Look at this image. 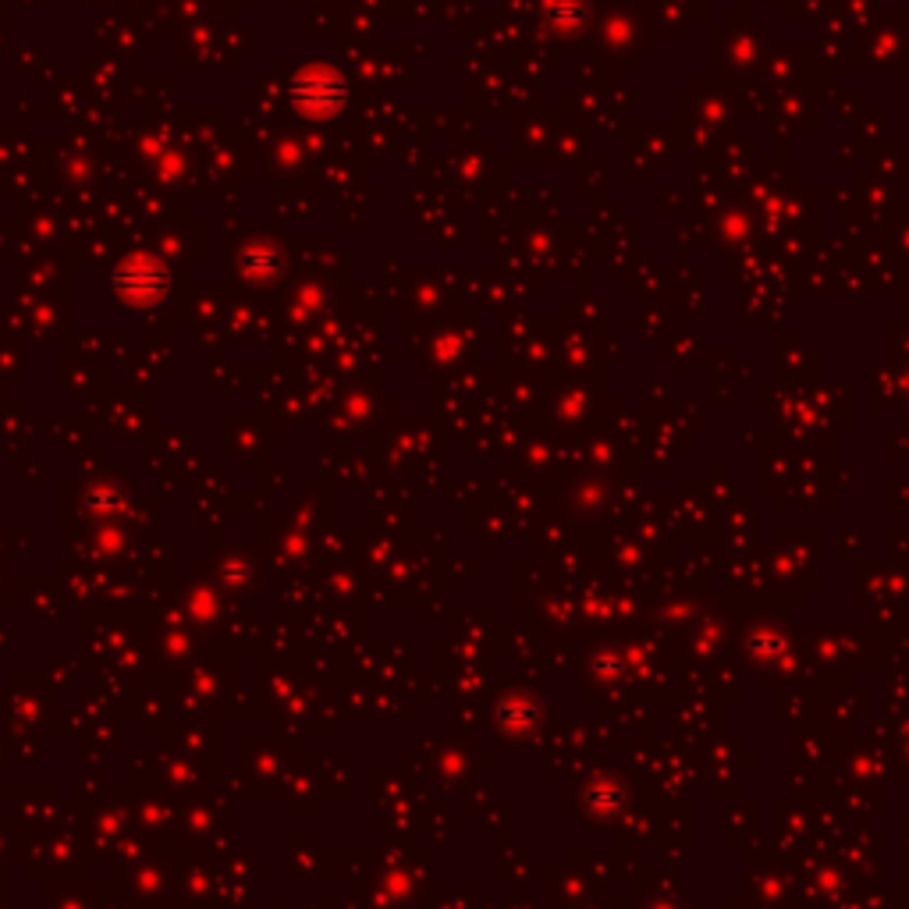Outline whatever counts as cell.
Returning a JSON list of instances; mask_svg holds the SVG:
<instances>
[{"label":"cell","mask_w":909,"mask_h":909,"mask_svg":"<svg viewBox=\"0 0 909 909\" xmlns=\"http://www.w3.org/2000/svg\"><path fill=\"white\" fill-rule=\"evenodd\" d=\"M295 96L306 104L310 110L316 114H324V110H335L345 93H341V85L338 82H327V75H306V79H299L295 82Z\"/></svg>","instance_id":"cell-1"}]
</instances>
